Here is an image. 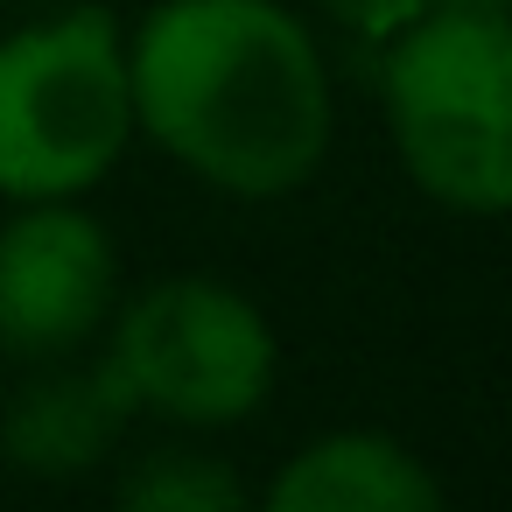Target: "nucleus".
<instances>
[{"instance_id": "8", "label": "nucleus", "mask_w": 512, "mask_h": 512, "mask_svg": "<svg viewBox=\"0 0 512 512\" xmlns=\"http://www.w3.org/2000/svg\"><path fill=\"white\" fill-rule=\"evenodd\" d=\"M120 505H148V512H239L246 505V484L218 456L155 449L141 470L120 477Z\"/></svg>"}, {"instance_id": "2", "label": "nucleus", "mask_w": 512, "mask_h": 512, "mask_svg": "<svg viewBox=\"0 0 512 512\" xmlns=\"http://www.w3.org/2000/svg\"><path fill=\"white\" fill-rule=\"evenodd\" d=\"M386 113L414 183L456 211H512V15L442 8L400 29Z\"/></svg>"}, {"instance_id": "5", "label": "nucleus", "mask_w": 512, "mask_h": 512, "mask_svg": "<svg viewBox=\"0 0 512 512\" xmlns=\"http://www.w3.org/2000/svg\"><path fill=\"white\" fill-rule=\"evenodd\" d=\"M113 302V246L78 211H36L0 232V344L15 358L78 351Z\"/></svg>"}, {"instance_id": "3", "label": "nucleus", "mask_w": 512, "mask_h": 512, "mask_svg": "<svg viewBox=\"0 0 512 512\" xmlns=\"http://www.w3.org/2000/svg\"><path fill=\"white\" fill-rule=\"evenodd\" d=\"M134 134V78L113 15L85 8L0 43V190L71 197Z\"/></svg>"}, {"instance_id": "10", "label": "nucleus", "mask_w": 512, "mask_h": 512, "mask_svg": "<svg viewBox=\"0 0 512 512\" xmlns=\"http://www.w3.org/2000/svg\"><path fill=\"white\" fill-rule=\"evenodd\" d=\"M435 8H512V0H435Z\"/></svg>"}, {"instance_id": "7", "label": "nucleus", "mask_w": 512, "mask_h": 512, "mask_svg": "<svg viewBox=\"0 0 512 512\" xmlns=\"http://www.w3.org/2000/svg\"><path fill=\"white\" fill-rule=\"evenodd\" d=\"M274 512H435L442 484L393 435H323L267 491Z\"/></svg>"}, {"instance_id": "6", "label": "nucleus", "mask_w": 512, "mask_h": 512, "mask_svg": "<svg viewBox=\"0 0 512 512\" xmlns=\"http://www.w3.org/2000/svg\"><path fill=\"white\" fill-rule=\"evenodd\" d=\"M134 414V386L127 372L106 358V365H85V372H50L36 379L15 414H8V456L36 477H71V470H92L120 428Z\"/></svg>"}, {"instance_id": "4", "label": "nucleus", "mask_w": 512, "mask_h": 512, "mask_svg": "<svg viewBox=\"0 0 512 512\" xmlns=\"http://www.w3.org/2000/svg\"><path fill=\"white\" fill-rule=\"evenodd\" d=\"M113 365L127 372L134 400L169 421H239L267 400L274 379V337L253 302H239L218 281H162L148 288L113 344Z\"/></svg>"}, {"instance_id": "1", "label": "nucleus", "mask_w": 512, "mask_h": 512, "mask_svg": "<svg viewBox=\"0 0 512 512\" xmlns=\"http://www.w3.org/2000/svg\"><path fill=\"white\" fill-rule=\"evenodd\" d=\"M134 120L204 183L239 197L295 190L330 141L316 43L274 0H169L134 43Z\"/></svg>"}, {"instance_id": "9", "label": "nucleus", "mask_w": 512, "mask_h": 512, "mask_svg": "<svg viewBox=\"0 0 512 512\" xmlns=\"http://www.w3.org/2000/svg\"><path fill=\"white\" fill-rule=\"evenodd\" d=\"M323 8H330L344 29H358V36H400L407 22L428 15V0H323Z\"/></svg>"}]
</instances>
